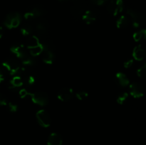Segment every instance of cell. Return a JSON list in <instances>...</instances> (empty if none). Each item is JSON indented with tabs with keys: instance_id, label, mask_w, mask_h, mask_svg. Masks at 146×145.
I'll return each mask as SVG.
<instances>
[{
	"instance_id": "6da1fadb",
	"label": "cell",
	"mask_w": 146,
	"mask_h": 145,
	"mask_svg": "<svg viewBox=\"0 0 146 145\" xmlns=\"http://www.w3.org/2000/svg\"><path fill=\"white\" fill-rule=\"evenodd\" d=\"M34 31H35L38 36L45 38L49 31V25L48 22L44 19L36 18L32 23Z\"/></svg>"
},
{
	"instance_id": "7a4b0ae2",
	"label": "cell",
	"mask_w": 146,
	"mask_h": 145,
	"mask_svg": "<svg viewBox=\"0 0 146 145\" xmlns=\"http://www.w3.org/2000/svg\"><path fill=\"white\" fill-rule=\"evenodd\" d=\"M2 68L4 72H7L11 75H17L21 70V64L14 58H8L2 63Z\"/></svg>"
},
{
	"instance_id": "3957f363",
	"label": "cell",
	"mask_w": 146,
	"mask_h": 145,
	"mask_svg": "<svg viewBox=\"0 0 146 145\" xmlns=\"http://www.w3.org/2000/svg\"><path fill=\"white\" fill-rule=\"evenodd\" d=\"M46 14V10L42 6L36 5L31 7L24 14V18L27 21H33Z\"/></svg>"
},
{
	"instance_id": "277c9868",
	"label": "cell",
	"mask_w": 146,
	"mask_h": 145,
	"mask_svg": "<svg viewBox=\"0 0 146 145\" xmlns=\"http://www.w3.org/2000/svg\"><path fill=\"white\" fill-rule=\"evenodd\" d=\"M21 16L19 12H11L7 14L4 21V25L8 28H14L21 24Z\"/></svg>"
},
{
	"instance_id": "5b68a950",
	"label": "cell",
	"mask_w": 146,
	"mask_h": 145,
	"mask_svg": "<svg viewBox=\"0 0 146 145\" xmlns=\"http://www.w3.org/2000/svg\"><path fill=\"white\" fill-rule=\"evenodd\" d=\"M29 97L31 98L33 102L40 105V106H45V105H48V101H49L48 94L41 90L30 92Z\"/></svg>"
},
{
	"instance_id": "8992f818",
	"label": "cell",
	"mask_w": 146,
	"mask_h": 145,
	"mask_svg": "<svg viewBox=\"0 0 146 145\" xmlns=\"http://www.w3.org/2000/svg\"><path fill=\"white\" fill-rule=\"evenodd\" d=\"M127 14L129 16V18H131L130 21H131L134 28H138L141 26L145 22V18L143 16L136 10L128 9L127 10Z\"/></svg>"
},
{
	"instance_id": "52a82bcc",
	"label": "cell",
	"mask_w": 146,
	"mask_h": 145,
	"mask_svg": "<svg viewBox=\"0 0 146 145\" xmlns=\"http://www.w3.org/2000/svg\"><path fill=\"white\" fill-rule=\"evenodd\" d=\"M124 8V4L123 0H111L108 5V11L111 15H118L122 12Z\"/></svg>"
},
{
	"instance_id": "ba28073f",
	"label": "cell",
	"mask_w": 146,
	"mask_h": 145,
	"mask_svg": "<svg viewBox=\"0 0 146 145\" xmlns=\"http://www.w3.org/2000/svg\"><path fill=\"white\" fill-rule=\"evenodd\" d=\"M36 117V119L38 124L43 127H48L51 125V116L45 109H40V110L37 111Z\"/></svg>"
},
{
	"instance_id": "9c48e42d",
	"label": "cell",
	"mask_w": 146,
	"mask_h": 145,
	"mask_svg": "<svg viewBox=\"0 0 146 145\" xmlns=\"http://www.w3.org/2000/svg\"><path fill=\"white\" fill-rule=\"evenodd\" d=\"M11 51L14 54H15L18 58L22 60L25 59L26 58L30 55L29 52L27 50V48L24 45L20 44H16L11 47Z\"/></svg>"
},
{
	"instance_id": "30bf717a",
	"label": "cell",
	"mask_w": 146,
	"mask_h": 145,
	"mask_svg": "<svg viewBox=\"0 0 146 145\" xmlns=\"http://www.w3.org/2000/svg\"><path fill=\"white\" fill-rule=\"evenodd\" d=\"M98 16V12L95 9H87L83 14L82 19L87 24H91L97 19Z\"/></svg>"
},
{
	"instance_id": "8fae6325",
	"label": "cell",
	"mask_w": 146,
	"mask_h": 145,
	"mask_svg": "<svg viewBox=\"0 0 146 145\" xmlns=\"http://www.w3.org/2000/svg\"><path fill=\"white\" fill-rule=\"evenodd\" d=\"M74 96V90L69 88H63L58 91V99L62 102H68L73 98Z\"/></svg>"
},
{
	"instance_id": "7c38bea8",
	"label": "cell",
	"mask_w": 146,
	"mask_h": 145,
	"mask_svg": "<svg viewBox=\"0 0 146 145\" xmlns=\"http://www.w3.org/2000/svg\"><path fill=\"white\" fill-rule=\"evenodd\" d=\"M130 94L133 98H138L144 95V88L138 82H133L130 85Z\"/></svg>"
},
{
	"instance_id": "4fadbf2b",
	"label": "cell",
	"mask_w": 146,
	"mask_h": 145,
	"mask_svg": "<svg viewBox=\"0 0 146 145\" xmlns=\"http://www.w3.org/2000/svg\"><path fill=\"white\" fill-rule=\"evenodd\" d=\"M86 9L87 8L86 7V4H84V2L80 1L71 8V13L74 16L79 18V17L82 16L83 14Z\"/></svg>"
},
{
	"instance_id": "5bb4252c",
	"label": "cell",
	"mask_w": 146,
	"mask_h": 145,
	"mask_svg": "<svg viewBox=\"0 0 146 145\" xmlns=\"http://www.w3.org/2000/svg\"><path fill=\"white\" fill-rule=\"evenodd\" d=\"M24 84V80L21 75H15L9 80V88L10 89H16L22 86Z\"/></svg>"
},
{
	"instance_id": "9a60e30c",
	"label": "cell",
	"mask_w": 146,
	"mask_h": 145,
	"mask_svg": "<svg viewBox=\"0 0 146 145\" xmlns=\"http://www.w3.org/2000/svg\"><path fill=\"white\" fill-rule=\"evenodd\" d=\"M63 139L61 134L56 132H53L48 136L47 140L48 145H62Z\"/></svg>"
},
{
	"instance_id": "2e32d148",
	"label": "cell",
	"mask_w": 146,
	"mask_h": 145,
	"mask_svg": "<svg viewBox=\"0 0 146 145\" xmlns=\"http://www.w3.org/2000/svg\"><path fill=\"white\" fill-rule=\"evenodd\" d=\"M133 56L135 60L138 61H143L145 57V51L142 45H138L134 48L133 51Z\"/></svg>"
},
{
	"instance_id": "e0dca14e",
	"label": "cell",
	"mask_w": 146,
	"mask_h": 145,
	"mask_svg": "<svg viewBox=\"0 0 146 145\" xmlns=\"http://www.w3.org/2000/svg\"><path fill=\"white\" fill-rule=\"evenodd\" d=\"M115 80L117 84L122 87H125L129 85L130 80L128 78V77L123 72H119L116 73L115 76Z\"/></svg>"
},
{
	"instance_id": "ac0fdd59",
	"label": "cell",
	"mask_w": 146,
	"mask_h": 145,
	"mask_svg": "<svg viewBox=\"0 0 146 145\" xmlns=\"http://www.w3.org/2000/svg\"><path fill=\"white\" fill-rule=\"evenodd\" d=\"M20 31L23 36H30L34 31V27H33L32 24L30 23L29 21L24 23V24L21 25V28H20Z\"/></svg>"
},
{
	"instance_id": "d6986e66",
	"label": "cell",
	"mask_w": 146,
	"mask_h": 145,
	"mask_svg": "<svg viewBox=\"0 0 146 145\" xmlns=\"http://www.w3.org/2000/svg\"><path fill=\"white\" fill-rule=\"evenodd\" d=\"M41 43L40 41L39 38L38 36L35 35L30 36L27 40V42H26V46H27V48L29 49H31V48H34V47L36 46L37 45Z\"/></svg>"
},
{
	"instance_id": "ffe728a7",
	"label": "cell",
	"mask_w": 146,
	"mask_h": 145,
	"mask_svg": "<svg viewBox=\"0 0 146 145\" xmlns=\"http://www.w3.org/2000/svg\"><path fill=\"white\" fill-rule=\"evenodd\" d=\"M130 18L127 16L122 15L118 18L116 21V26L118 28H125L129 25L130 24Z\"/></svg>"
},
{
	"instance_id": "44dd1931",
	"label": "cell",
	"mask_w": 146,
	"mask_h": 145,
	"mask_svg": "<svg viewBox=\"0 0 146 145\" xmlns=\"http://www.w3.org/2000/svg\"><path fill=\"white\" fill-rule=\"evenodd\" d=\"M43 51H44V46H43V44H41V42L38 45H37L36 46L29 49V54L31 56L35 57L37 56V55H41V54L42 53Z\"/></svg>"
},
{
	"instance_id": "7402d4cb",
	"label": "cell",
	"mask_w": 146,
	"mask_h": 145,
	"mask_svg": "<svg viewBox=\"0 0 146 145\" xmlns=\"http://www.w3.org/2000/svg\"><path fill=\"white\" fill-rule=\"evenodd\" d=\"M133 37L134 41H136V42H139V41H142L143 39H145L146 37V30L145 28H142L140 31L134 33Z\"/></svg>"
},
{
	"instance_id": "603a6c76",
	"label": "cell",
	"mask_w": 146,
	"mask_h": 145,
	"mask_svg": "<svg viewBox=\"0 0 146 145\" xmlns=\"http://www.w3.org/2000/svg\"><path fill=\"white\" fill-rule=\"evenodd\" d=\"M128 98V92H122L120 94L117 98V102L120 105H123Z\"/></svg>"
},
{
	"instance_id": "cb8c5ba5",
	"label": "cell",
	"mask_w": 146,
	"mask_h": 145,
	"mask_svg": "<svg viewBox=\"0 0 146 145\" xmlns=\"http://www.w3.org/2000/svg\"><path fill=\"white\" fill-rule=\"evenodd\" d=\"M137 74L138 76L141 78H145L146 75V65H143L138 68V71H137Z\"/></svg>"
},
{
	"instance_id": "d4e9b609",
	"label": "cell",
	"mask_w": 146,
	"mask_h": 145,
	"mask_svg": "<svg viewBox=\"0 0 146 145\" xmlns=\"http://www.w3.org/2000/svg\"><path fill=\"white\" fill-rule=\"evenodd\" d=\"M88 92H86V91H79V92H77L76 94V96L80 100H85L86 98L88 97Z\"/></svg>"
},
{
	"instance_id": "484cf974",
	"label": "cell",
	"mask_w": 146,
	"mask_h": 145,
	"mask_svg": "<svg viewBox=\"0 0 146 145\" xmlns=\"http://www.w3.org/2000/svg\"><path fill=\"white\" fill-rule=\"evenodd\" d=\"M7 107H8V109L11 112H16L18 109V105L17 104L14 103V102H9L7 103Z\"/></svg>"
},
{
	"instance_id": "4316f807",
	"label": "cell",
	"mask_w": 146,
	"mask_h": 145,
	"mask_svg": "<svg viewBox=\"0 0 146 145\" xmlns=\"http://www.w3.org/2000/svg\"><path fill=\"white\" fill-rule=\"evenodd\" d=\"M30 92H29L27 89H21L19 91V95L21 98H25L29 96Z\"/></svg>"
},
{
	"instance_id": "83f0119b",
	"label": "cell",
	"mask_w": 146,
	"mask_h": 145,
	"mask_svg": "<svg viewBox=\"0 0 146 145\" xmlns=\"http://www.w3.org/2000/svg\"><path fill=\"white\" fill-rule=\"evenodd\" d=\"M7 100L4 95L0 94V106H4L7 105Z\"/></svg>"
},
{
	"instance_id": "f1b7e54d",
	"label": "cell",
	"mask_w": 146,
	"mask_h": 145,
	"mask_svg": "<svg viewBox=\"0 0 146 145\" xmlns=\"http://www.w3.org/2000/svg\"><path fill=\"white\" fill-rule=\"evenodd\" d=\"M133 64V61L131 59V60H128L127 61H125V62L123 63V65H124V66H125V68H129L132 66Z\"/></svg>"
},
{
	"instance_id": "f546056e",
	"label": "cell",
	"mask_w": 146,
	"mask_h": 145,
	"mask_svg": "<svg viewBox=\"0 0 146 145\" xmlns=\"http://www.w3.org/2000/svg\"><path fill=\"white\" fill-rule=\"evenodd\" d=\"M107 0H91V1L93 4H96V5H102Z\"/></svg>"
},
{
	"instance_id": "4dcf8cb0",
	"label": "cell",
	"mask_w": 146,
	"mask_h": 145,
	"mask_svg": "<svg viewBox=\"0 0 146 145\" xmlns=\"http://www.w3.org/2000/svg\"><path fill=\"white\" fill-rule=\"evenodd\" d=\"M4 78H5V72L2 68H0V83L4 81Z\"/></svg>"
},
{
	"instance_id": "1f68e13d",
	"label": "cell",
	"mask_w": 146,
	"mask_h": 145,
	"mask_svg": "<svg viewBox=\"0 0 146 145\" xmlns=\"http://www.w3.org/2000/svg\"><path fill=\"white\" fill-rule=\"evenodd\" d=\"M4 30L2 26H0V38H2V36H4Z\"/></svg>"
},
{
	"instance_id": "d6a6232c",
	"label": "cell",
	"mask_w": 146,
	"mask_h": 145,
	"mask_svg": "<svg viewBox=\"0 0 146 145\" xmlns=\"http://www.w3.org/2000/svg\"><path fill=\"white\" fill-rule=\"evenodd\" d=\"M0 145H1V144H0Z\"/></svg>"
}]
</instances>
